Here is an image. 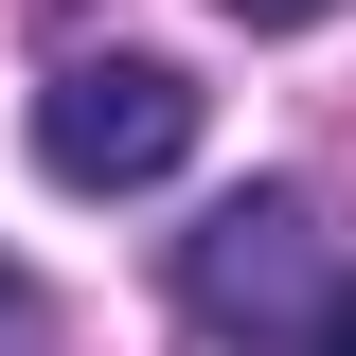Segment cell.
Listing matches in <instances>:
<instances>
[{"instance_id": "obj_1", "label": "cell", "mask_w": 356, "mask_h": 356, "mask_svg": "<svg viewBox=\"0 0 356 356\" xmlns=\"http://www.w3.org/2000/svg\"><path fill=\"white\" fill-rule=\"evenodd\" d=\"M178 303L214 321V339H321V303H339L321 196H303V178H250V196H214V214L178 232Z\"/></svg>"}, {"instance_id": "obj_2", "label": "cell", "mask_w": 356, "mask_h": 356, "mask_svg": "<svg viewBox=\"0 0 356 356\" xmlns=\"http://www.w3.org/2000/svg\"><path fill=\"white\" fill-rule=\"evenodd\" d=\"M196 161V89H178V54H72V72L36 89V178H72V196H143V178Z\"/></svg>"}, {"instance_id": "obj_3", "label": "cell", "mask_w": 356, "mask_h": 356, "mask_svg": "<svg viewBox=\"0 0 356 356\" xmlns=\"http://www.w3.org/2000/svg\"><path fill=\"white\" fill-rule=\"evenodd\" d=\"M214 18H250V36H303V18H339V0H214Z\"/></svg>"}, {"instance_id": "obj_4", "label": "cell", "mask_w": 356, "mask_h": 356, "mask_svg": "<svg viewBox=\"0 0 356 356\" xmlns=\"http://www.w3.org/2000/svg\"><path fill=\"white\" fill-rule=\"evenodd\" d=\"M303 356H356V267H339V303H321V339H303Z\"/></svg>"}, {"instance_id": "obj_5", "label": "cell", "mask_w": 356, "mask_h": 356, "mask_svg": "<svg viewBox=\"0 0 356 356\" xmlns=\"http://www.w3.org/2000/svg\"><path fill=\"white\" fill-rule=\"evenodd\" d=\"M0 339H18V250H0Z\"/></svg>"}]
</instances>
